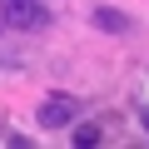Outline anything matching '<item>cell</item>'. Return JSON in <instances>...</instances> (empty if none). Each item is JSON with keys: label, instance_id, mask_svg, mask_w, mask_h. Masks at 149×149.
<instances>
[{"label": "cell", "instance_id": "1", "mask_svg": "<svg viewBox=\"0 0 149 149\" xmlns=\"http://www.w3.org/2000/svg\"><path fill=\"white\" fill-rule=\"evenodd\" d=\"M80 109H85V104L74 100V95H50L35 119H40V129H70L74 119H80Z\"/></svg>", "mask_w": 149, "mask_h": 149}, {"label": "cell", "instance_id": "2", "mask_svg": "<svg viewBox=\"0 0 149 149\" xmlns=\"http://www.w3.org/2000/svg\"><path fill=\"white\" fill-rule=\"evenodd\" d=\"M0 25H15V30H45L50 25V10L40 0H5V20Z\"/></svg>", "mask_w": 149, "mask_h": 149}, {"label": "cell", "instance_id": "3", "mask_svg": "<svg viewBox=\"0 0 149 149\" xmlns=\"http://www.w3.org/2000/svg\"><path fill=\"white\" fill-rule=\"evenodd\" d=\"M95 25H100V30H109V35H129V30H134V20H129L124 10H109V5H100V10H95Z\"/></svg>", "mask_w": 149, "mask_h": 149}, {"label": "cell", "instance_id": "4", "mask_svg": "<svg viewBox=\"0 0 149 149\" xmlns=\"http://www.w3.org/2000/svg\"><path fill=\"white\" fill-rule=\"evenodd\" d=\"M144 129H149V109H144Z\"/></svg>", "mask_w": 149, "mask_h": 149}]
</instances>
